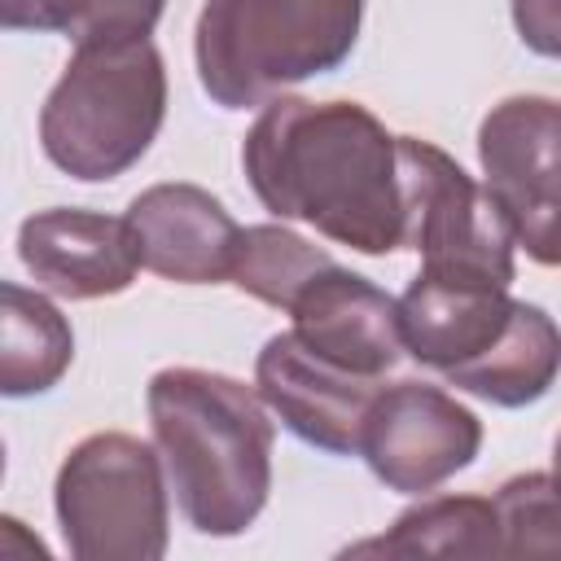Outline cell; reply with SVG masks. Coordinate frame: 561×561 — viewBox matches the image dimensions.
<instances>
[{"instance_id": "cell-1", "label": "cell", "mask_w": 561, "mask_h": 561, "mask_svg": "<svg viewBox=\"0 0 561 561\" xmlns=\"http://www.w3.org/2000/svg\"><path fill=\"white\" fill-rule=\"evenodd\" d=\"M241 167L272 215L355 254L403 250L399 136L359 101H267L241 140Z\"/></svg>"}, {"instance_id": "cell-2", "label": "cell", "mask_w": 561, "mask_h": 561, "mask_svg": "<svg viewBox=\"0 0 561 561\" xmlns=\"http://www.w3.org/2000/svg\"><path fill=\"white\" fill-rule=\"evenodd\" d=\"M145 403L153 447L188 526L210 539L250 530L272 491L276 447V421L259 386L180 364L149 377Z\"/></svg>"}, {"instance_id": "cell-3", "label": "cell", "mask_w": 561, "mask_h": 561, "mask_svg": "<svg viewBox=\"0 0 561 561\" xmlns=\"http://www.w3.org/2000/svg\"><path fill=\"white\" fill-rule=\"evenodd\" d=\"M364 0H206L193 31L202 92L254 110L337 70L359 44Z\"/></svg>"}, {"instance_id": "cell-4", "label": "cell", "mask_w": 561, "mask_h": 561, "mask_svg": "<svg viewBox=\"0 0 561 561\" xmlns=\"http://www.w3.org/2000/svg\"><path fill=\"white\" fill-rule=\"evenodd\" d=\"M167 118V66L149 35L75 44L39 110L44 158L70 180L101 184L131 171Z\"/></svg>"}, {"instance_id": "cell-5", "label": "cell", "mask_w": 561, "mask_h": 561, "mask_svg": "<svg viewBox=\"0 0 561 561\" xmlns=\"http://www.w3.org/2000/svg\"><path fill=\"white\" fill-rule=\"evenodd\" d=\"M167 465L136 434L79 438L53 482V508L75 561H162L171 539Z\"/></svg>"}, {"instance_id": "cell-6", "label": "cell", "mask_w": 561, "mask_h": 561, "mask_svg": "<svg viewBox=\"0 0 561 561\" xmlns=\"http://www.w3.org/2000/svg\"><path fill=\"white\" fill-rule=\"evenodd\" d=\"M403 245L421 254V272L508 289L517 276V237L486 184L451 153L421 136H399Z\"/></svg>"}, {"instance_id": "cell-7", "label": "cell", "mask_w": 561, "mask_h": 561, "mask_svg": "<svg viewBox=\"0 0 561 561\" xmlns=\"http://www.w3.org/2000/svg\"><path fill=\"white\" fill-rule=\"evenodd\" d=\"M478 162L526 259L561 267V101L539 92L495 101L478 123Z\"/></svg>"}, {"instance_id": "cell-8", "label": "cell", "mask_w": 561, "mask_h": 561, "mask_svg": "<svg viewBox=\"0 0 561 561\" xmlns=\"http://www.w3.org/2000/svg\"><path fill=\"white\" fill-rule=\"evenodd\" d=\"M482 451V421L447 390L394 381L368 408L359 456L373 478L399 495H430Z\"/></svg>"}, {"instance_id": "cell-9", "label": "cell", "mask_w": 561, "mask_h": 561, "mask_svg": "<svg viewBox=\"0 0 561 561\" xmlns=\"http://www.w3.org/2000/svg\"><path fill=\"white\" fill-rule=\"evenodd\" d=\"M254 386L289 434L329 456H359L368 408L381 394V377H359L311 355L289 329L263 342Z\"/></svg>"}, {"instance_id": "cell-10", "label": "cell", "mask_w": 561, "mask_h": 561, "mask_svg": "<svg viewBox=\"0 0 561 561\" xmlns=\"http://www.w3.org/2000/svg\"><path fill=\"white\" fill-rule=\"evenodd\" d=\"M18 259L39 289L70 302L114 298L131 289L136 272L145 267L127 215L114 219V215L75 210V206H48L22 219Z\"/></svg>"}, {"instance_id": "cell-11", "label": "cell", "mask_w": 561, "mask_h": 561, "mask_svg": "<svg viewBox=\"0 0 561 561\" xmlns=\"http://www.w3.org/2000/svg\"><path fill=\"white\" fill-rule=\"evenodd\" d=\"M294 337L359 377H386L403 359V329H399V298L373 285L359 272H346L337 259L316 272L289 307Z\"/></svg>"}, {"instance_id": "cell-12", "label": "cell", "mask_w": 561, "mask_h": 561, "mask_svg": "<svg viewBox=\"0 0 561 561\" xmlns=\"http://www.w3.org/2000/svg\"><path fill=\"white\" fill-rule=\"evenodd\" d=\"M127 224L140 263L175 285H219L232 276L241 224L202 184H153L131 197Z\"/></svg>"}, {"instance_id": "cell-13", "label": "cell", "mask_w": 561, "mask_h": 561, "mask_svg": "<svg viewBox=\"0 0 561 561\" xmlns=\"http://www.w3.org/2000/svg\"><path fill=\"white\" fill-rule=\"evenodd\" d=\"M508 289L500 285H473V280H447L416 272L412 285L399 298V329L403 346L425 368H456L473 355H482L513 316Z\"/></svg>"}, {"instance_id": "cell-14", "label": "cell", "mask_w": 561, "mask_h": 561, "mask_svg": "<svg viewBox=\"0 0 561 561\" xmlns=\"http://www.w3.org/2000/svg\"><path fill=\"white\" fill-rule=\"evenodd\" d=\"M447 386L495 403V408H526L539 403L552 381L561 377V329L535 302H513L508 329L473 359L443 373Z\"/></svg>"}, {"instance_id": "cell-15", "label": "cell", "mask_w": 561, "mask_h": 561, "mask_svg": "<svg viewBox=\"0 0 561 561\" xmlns=\"http://www.w3.org/2000/svg\"><path fill=\"white\" fill-rule=\"evenodd\" d=\"M75 359L70 320L18 280L0 285V394L31 399L53 390Z\"/></svg>"}, {"instance_id": "cell-16", "label": "cell", "mask_w": 561, "mask_h": 561, "mask_svg": "<svg viewBox=\"0 0 561 561\" xmlns=\"http://www.w3.org/2000/svg\"><path fill=\"white\" fill-rule=\"evenodd\" d=\"M346 557H500V517L482 495H430Z\"/></svg>"}, {"instance_id": "cell-17", "label": "cell", "mask_w": 561, "mask_h": 561, "mask_svg": "<svg viewBox=\"0 0 561 561\" xmlns=\"http://www.w3.org/2000/svg\"><path fill=\"white\" fill-rule=\"evenodd\" d=\"M333 263L329 250L311 245L307 237H298L294 228L285 224H250L241 228V241H237V259H232V285L241 294H250L254 302L263 307H276V311H289L294 298L302 294V285L324 272Z\"/></svg>"}, {"instance_id": "cell-18", "label": "cell", "mask_w": 561, "mask_h": 561, "mask_svg": "<svg viewBox=\"0 0 561 561\" xmlns=\"http://www.w3.org/2000/svg\"><path fill=\"white\" fill-rule=\"evenodd\" d=\"M167 0H0L4 31L88 39H140L158 26Z\"/></svg>"}, {"instance_id": "cell-19", "label": "cell", "mask_w": 561, "mask_h": 561, "mask_svg": "<svg viewBox=\"0 0 561 561\" xmlns=\"http://www.w3.org/2000/svg\"><path fill=\"white\" fill-rule=\"evenodd\" d=\"M500 557H561V473H517L495 495Z\"/></svg>"}, {"instance_id": "cell-20", "label": "cell", "mask_w": 561, "mask_h": 561, "mask_svg": "<svg viewBox=\"0 0 561 561\" xmlns=\"http://www.w3.org/2000/svg\"><path fill=\"white\" fill-rule=\"evenodd\" d=\"M517 39L539 53L561 61V0H508Z\"/></svg>"}, {"instance_id": "cell-21", "label": "cell", "mask_w": 561, "mask_h": 561, "mask_svg": "<svg viewBox=\"0 0 561 561\" xmlns=\"http://www.w3.org/2000/svg\"><path fill=\"white\" fill-rule=\"evenodd\" d=\"M552 469L561 473V434H557V443H552Z\"/></svg>"}]
</instances>
